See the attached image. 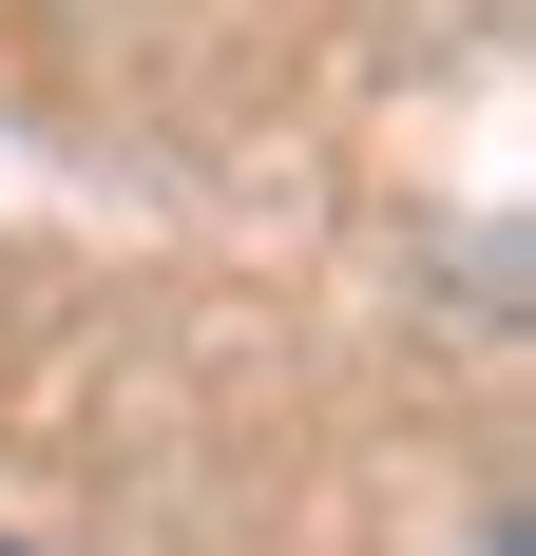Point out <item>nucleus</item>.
Segmentation results:
<instances>
[{
  "mask_svg": "<svg viewBox=\"0 0 536 556\" xmlns=\"http://www.w3.org/2000/svg\"><path fill=\"white\" fill-rule=\"evenodd\" d=\"M0 556H20V538H0Z\"/></svg>",
  "mask_w": 536,
  "mask_h": 556,
  "instance_id": "2",
  "label": "nucleus"
},
{
  "mask_svg": "<svg viewBox=\"0 0 536 556\" xmlns=\"http://www.w3.org/2000/svg\"><path fill=\"white\" fill-rule=\"evenodd\" d=\"M498 556H518V538H498Z\"/></svg>",
  "mask_w": 536,
  "mask_h": 556,
  "instance_id": "1",
  "label": "nucleus"
}]
</instances>
